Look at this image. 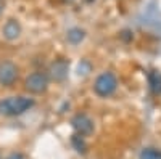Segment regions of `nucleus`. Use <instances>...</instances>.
Instances as JSON below:
<instances>
[{
	"instance_id": "f8f14e48",
	"label": "nucleus",
	"mask_w": 161,
	"mask_h": 159,
	"mask_svg": "<svg viewBox=\"0 0 161 159\" xmlns=\"http://www.w3.org/2000/svg\"><path fill=\"white\" fill-rule=\"evenodd\" d=\"M5 159H24V157H23V154H19V153H11V154L7 156Z\"/></svg>"
},
{
	"instance_id": "7ed1b4c3",
	"label": "nucleus",
	"mask_w": 161,
	"mask_h": 159,
	"mask_svg": "<svg viewBox=\"0 0 161 159\" xmlns=\"http://www.w3.org/2000/svg\"><path fill=\"white\" fill-rule=\"evenodd\" d=\"M24 88L28 90L29 93H34V95L44 93V92L48 88V76L42 71H36V72L29 74L28 77H26Z\"/></svg>"
},
{
	"instance_id": "9b49d317",
	"label": "nucleus",
	"mask_w": 161,
	"mask_h": 159,
	"mask_svg": "<svg viewBox=\"0 0 161 159\" xmlns=\"http://www.w3.org/2000/svg\"><path fill=\"white\" fill-rule=\"evenodd\" d=\"M140 159H161V151L153 148H145L140 153Z\"/></svg>"
},
{
	"instance_id": "ddd939ff",
	"label": "nucleus",
	"mask_w": 161,
	"mask_h": 159,
	"mask_svg": "<svg viewBox=\"0 0 161 159\" xmlns=\"http://www.w3.org/2000/svg\"><path fill=\"white\" fill-rule=\"evenodd\" d=\"M2 8H3V3H2V0H0V13H2Z\"/></svg>"
},
{
	"instance_id": "423d86ee",
	"label": "nucleus",
	"mask_w": 161,
	"mask_h": 159,
	"mask_svg": "<svg viewBox=\"0 0 161 159\" xmlns=\"http://www.w3.org/2000/svg\"><path fill=\"white\" fill-rule=\"evenodd\" d=\"M68 69H69V63L66 60H57L55 63H52L50 66V77L57 82H61L68 76Z\"/></svg>"
},
{
	"instance_id": "0eeeda50",
	"label": "nucleus",
	"mask_w": 161,
	"mask_h": 159,
	"mask_svg": "<svg viewBox=\"0 0 161 159\" xmlns=\"http://www.w3.org/2000/svg\"><path fill=\"white\" fill-rule=\"evenodd\" d=\"M2 34L7 40H15V39L19 37L21 34V24L16 19H8L2 29Z\"/></svg>"
},
{
	"instance_id": "f03ea898",
	"label": "nucleus",
	"mask_w": 161,
	"mask_h": 159,
	"mask_svg": "<svg viewBox=\"0 0 161 159\" xmlns=\"http://www.w3.org/2000/svg\"><path fill=\"white\" fill-rule=\"evenodd\" d=\"M116 88H118V79L110 71L102 72L95 79V82H93V92H95L98 97H102V98L111 97L114 92H116Z\"/></svg>"
},
{
	"instance_id": "f257e3e1",
	"label": "nucleus",
	"mask_w": 161,
	"mask_h": 159,
	"mask_svg": "<svg viewBox=\"0 0 161 159\" xmlns=\"http://www.w3.org/2000/svg\"><path fill=\"white\" fill-rule=\"evenodd\" d=\"M34 106V100L29 97H8L0 100V116H21Z\"/></svg>"
},
{
	"instance_id": "4468645a",
	"label": "nucleus",
	"mask_w": 161,
	"mask_h": 159,
	"mask_svg": "<svg viewBox=\"0 0 161 159\" xmlns=\"http://www.w3.org/2000/svg\"><path fill=\"white\" fill-rule=\"evenodd\" d=\"M0 159H2V157H0Z\"/></svg>"
},
{
	"instance_id": "20e7f679",
	"label": "nucleus",
	"mask_w": 161,
	"mask_h": 159,
	"mask_svg": "<svg viewBox=\"0 0 161 159\" xmlns=\"http://www.w3.org/2000/svg\"><path fill=\"white\" fill-rule=\"evenodd\" d=\"M71 125L77 135L89 137L93 134V121L87 114H76L71 119Z\"/></svg>"
},
{
	"instance_id": "9d476101",
	"label": "nucleus",
	"mask_w": 161,
	"mask_h": 159,
	"mask_svg": "<svg viewBox=\"0 0 161 159\" xmlns=\"http://www.w3.org/2000/svg\"><path fill=\"white\" fill-rule=\"evenodd\" d=\"M84 138L86 137H82V135H77V134H74L73 135V145H74V148H76V151H79V153H86V141H84Z\"/></svg>"
},
{
	"instance_id": "39448f33",
	"label": "nucleus",
	"mask_w": 161,
	"mask_h": 159,
	"mask_svg": "<svg viewBox=\"0 0 161 159\" xmlns=\"http://www.w3.org/2000/svg\"><path fill=\"white\" fill-rule=\"evenodd\" d=\"M18 79V68L11 61L0 63V85L11 87Z\"/></svg>"
},
{
	"instance_id": "6e6552de",
	"label": "nucleus",
	"mask_w": 161,
	"mask_h": 159,
	"mask_svg": "<svg viewBox=\"0 0 161 159\" xmlns=\"http://www.w3.org/2000/svg\"><path fill=\"white\" fill-rule=\"evenodd\" d=\"M148 87L153 95H161V72L153 69L148 72Z\"/></svg>"
},
{
	"instance_id": "1a4fd4ad",
	"label": "nucleus",
	"mask_w": 161,
	"mask_h": 159,
	"mask_svg": "<svg viewBox=\"0 0 161 159\" xmlns=\"http://www.w3.org/2000/svg\"><path fill=\"white\" fill-rule=\"evenodd\" d=\"M84 37H86V32L82 29H79V28H73L68 31V35H66V39H68V42L73 44V45H77L84 40Z\"/></svg>"
}]
</instances>
